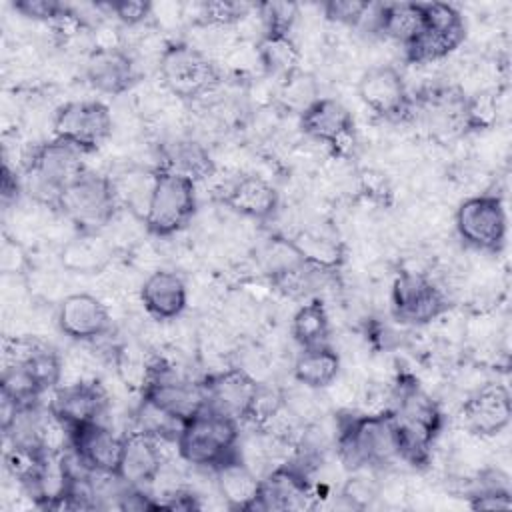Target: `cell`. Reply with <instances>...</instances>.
I'll use <instances>...</instances> for the list:
<instances>
[{
  "mask_svg": "<svg viewBox=\"0 0 512 512\" xmlns=\"http://www.w3.org/2000/svg\"><path fill=\"white\" fill-rule=\"evenodd\" d=\"M256 10L264 22V34H290V28L298 16V6L290 2H266L258 4Z\"/></svg>",
  "mask_w": 512,
  "mask_h": 512,
  "instance_id": "38",
  "label": "cell"
},
{
  "mask_svg": "<svg viewBox=\"0 0 512 512\" xmlns=\"http://www.w3.org/2000/svg\"><path fill=\"white\" fill-rule=\"evenodd\" d=\"M214 474H216L218 492L230 508L252 510L258 496L260 478H256V474L242 460V456L216 468Z\"/></svg>",
  "mask_w": 512,
  "mask_h": 512,
  "instance_id": "29",
  "label": "cell"
},
{
  "mask_svg": "<svg viewBox=\"0 0 512 512\" xmlns=\"http://www.w3.org/2000/svg\"><path fill=\"white\" fill-rule=\"evenodd\" d=\"M370 8V2H358V0H332L324 4V14L328 20L346 24V26H360L364 22V16Z\"/></svg>",
  "mask_w": 512,
  "mask_h": 512,
  "instance_id": "41",
  "label": "cell"
},
{
  "mask_svg": "<svg viewBox=\"0 0 512 512\" xmlns=\"http://www.w3.org/2000/svg\"><path fill=\"white\" fill-rule=\"evenodd\" d=\"M106 8L126 26H138L152 14V4L142 2V0L110 2V4H106Z\"/></svg>",
  "mask_w": 512,
  "mask_h": 512,
  "instance_id": "43",
  "label": "cell"
},
{
  "mask_svg": "<svg viewBox=\"0 0 512 512\" xmlns=\"http://www.w3.org/2000/svg\"><path fill=\"white\" fill-rule=\"evenodd\" d=\"M20 194V180L16 176V172H12V168L4 162L2 168V202L8 204L10 200H16Z\"/></svg>",
  "mask_w": 512,
  "mask_h": 512,
  "instance_id": "44",
  "label": "cell"
},
{
  "mask_svg": "<svg viewBox=\"0 0 512 512\" xmlns=\"http://www.w3.org/2000/svg\"><path fill=\"white\" fill-rule=\"evenodd\" d=\"M18 362L26 368V372L30 374L32 382L40 392L56 388L62 378L64 368L58 352L38 340H32L28 352Z\"/></svg>",
  "mask_w": 512,
  "mask_h": 512,
  "instance_id": "35",
  "label": "cell"
},
{
  "mask_svg": "<svg viewBox=\"0 0 512 512\" xmlns=\"http://www.w3.org/2000/svg\"><path fill=\"white\" fill-rule=\"evenodd\" d=\"M140 302L154 320H174L188 302L186 282L172 270H154L140 286Z\"/></svg>",
  "mask_w": 512,
  "mask_h": 512,
  "instance_id": "25",
  "label": "cell"
},
{
  "mask_svg": "<svg viewBox=\"0 0 512 512\" xmlns=\"http://www.w3.org/2000/svg\"><path fill=\"white\" fill-rule=\"evenodd\" d=\"M222 202L240 216L268 220L278 210V192L262 176L246 174L238 176L224 188Z\"/></svg>",
  "mask_w": 512,
  "mask_h": 512,
  "instance_id": "24",
  "label": "cell"
},
{
  "mask_svg": "<svg viewBox=\"0 0 512 512\" xmlns=\"http://www.w3.org/2000/svg\"><path fill=\"white\" fill-rule=\"evenodd\" d=\"M158 442L160 438H154L140 430H134L128 436H124L122 456L116 472L122 484L144 488L158 480L164 464Z\"/></svg>",
  "mask_w": 512,
  "mask_h": 512,
  "instance_id": "23",
  "label": "cell"
},
{
  "mask_svg": "<svg viewBox=\"0 0 512 512\" xmlns=\"http://www.w3.org/2000/svg\"><path fill=\"white\" fill-rule=\"evenodd\" d=\"M470 506L474 510H508L512 506L508 484L504 480L482 484L470 496Z\"/></svg>",
  "mask_w": 512,
  "mask_h": 512,
  "instance_id": "39",
  "label": "cell"
},
{
  "mask_svg": "<svg viewBox=\"0 0 512 512\" xmlns=\"http://www.w3.org/2000/svg\"><path fill=\"white\" fill-rule=\"evenodd\" d=\"M330 268L306 262L302 258L270 272L272 284L288 298L300 300V298H308L312 296L320 286L326 284L328 276H330ZM316 298V296H312Z\"/></svg>",
  "mask_w": 512,
  "mask_h": 512,
  "instance_id": "31",
  "label": "cell"
},
{
  "mask_svg": "<svg viewBox=\"0 0 512 512\" xmlns=\"http://www.w3.org/2000/svg\"><path fill=\"white\" fill-rule=\"evenodd\" d=\"M360 100L380 118L400 122L412 114V96L402 74L390 64L364 70L358 80Z\"/></svg>",
  "mask_w": 512,
  "mask_h": 512,
  "instance_id": "13",
  "label": "cell"
},
{
  "mask_svg": "<svg viewBox=\"0 0 512 512\" xmlns=\"http://www.w3.org/2000/svg\"><path fill=\"white\" fill-rule=\"evenodd\" d=\"M456 230L464 244L482 252H500L506 242V210L498 196L466 198L456 210Z\"/></svg>",
  "mask_w": 512,
  "mask_h": 512,
  "instance_id": "10",
  "label": "cell"
},
{
  "mask_svg": "<svg viewBox=\"0 0 512 512\" xmlns=\"http://www.w3.org/2000/svg\"><path fill=\"white\" fill-rule=\"evenodd\" d=\"M300 128L304 134L330 146L334 152H346L354 136L352 114L336 98L318 96L300 112Z\"/></svg>",
  "mask_w": 512,
  "mask_h": 512,
  "instance_id": "18",
  "label": "cell"
},
{
  "mask_svg": "<svg viewBox=\"0 0 512 512\" xmlns=\"http://www.w3.org/2000/svg\"><path fill=\"white\" fill-rule=\"evenodd\" d=\"M82 152L54 138L32 148L26 160V186L40 204L58 208L62 192L86 170Z\"/></svg>",
  "mask_w": 512,
  "mask_h": 512,
  "instance_id": "4",
  "label": "cell"
},
{
  "mask_svg": "<svg viewBox=\"0 0 512 512\" xmlns=\"http://www.w3.org/2000/svg\"><path fill=\"white\" fill-rule=\"evenodd\" d=\"M14 10L26 18L54 24L66 14L68 6L56 0H20V2H14Z\"/></svg>",
  "mask_w": 512,
  "mask_h": 512,
  "instance_id": "42",
  "label": "cell"
},
{
  "mask_svg": "<svg viewBox=\"0 0 512 512\" xmlns=\"http://www.w3.org/2000/svg\"><path fill=\"white\" fill-rule=\"evenodd\" d=\"M196 212V182L156 168L152 194L144 212V226L154 236L180 232Z\"/></svg>",
  "mask_w": 512,
  "mask_h": 512,
  "instance_id": "6",
  "label": "cell"
},
{
  "mask_svg": "<svg viewBox=\"0 0 512 512\" xmlns=\"http://www.w3.org/2000/svg\"><path fill=\"white\" fill-rule=\"evenodd\" d=\"M282 96L288 102V106L298 108V112L308 108L318 98L316 92H314L312 78L302 74V72H298V70L294 74H290L288 78H284Z\"/></svg>",
  "mask_w": 512,
  "mask_h": 512,
  "instance_id": "40",
  "label": "cell"
},
{
  "mask_svg": "<svg viewBox=\"0 0 512 512\" xmlns=\"http://www.w3.org/2000/svg\"><path fill=\"white\" fill-rule=\"evenodd\" d=\"M108 404L104 388L94 380H78L56 388L50 412L70 432L90 422H98Z\"/></svg>",
  "mask_w": 512,
  "mask_h": 512,
  "instance_id": "19",
  "label": "cell"
},
{
  "mask_svg": "<svg viewBox=\"0 0 512 512\" xmlns=\"http://www.w3.org/2000/svg\"><path fill=\"white\" fill-rule=\"evenodd\" d=\"M290 332H292V338L298 342L300 348H312V346L328 344L330 320H328L326 306L322 304L320 298L306 300L294 312Z\"/></svg>",
  "mask_w": 512,
  "mask_h": 512,
  "instance_id": "33",
  "label": "cell"
},
{
  "mask_svg": "<svg viewBox=\"0 0 512 512\" xmlns=\"http://www.w3.org/2000/svg\"><path fill=\"white\" fill-rule=\"evenodd\" d=\"M336 452L350 470L384 468L400 460L398 434L390 412L342 418L336 430Z\"/></svg>",
  "mask_w": 512,
  "mask_h": 512,
  "instance_id": "2",
  "label": "cell"
},
{
  "mask_svg": "<svg viewBox=\"0 0 512 512\" xmlns=\"http://www.w3.org/2000/svg\"><path fill=\"white\" fill-rule=\"evenodd\" d=\"M256 56L262 68L272 76L288 78L298 70L300 52L290 34H262L256 46Z\"/></svg>",
  "mask_w": 512,
  "mask_h": 512,
  "instance_id": "34",
  "label": "cell"
},
{
  "mask_svg": "<svg viewBox=\"0 0 512 512\" xmlns=\"http://www.w3.org/2000/svg\"><path fill=\"white\" fill-rule=\"evenodd\" d=\"M206 406L234 418L236 422L250 420L260 384L242 368H228L212 374L202 382Z\"/></svg>",
  "mask_w": 512,
  "mask_h": 512,
  "instance_id": "14",
  "label": "cell"
},
{
  "mask_svg": "<svg viewBox=\"0 0 512 512\" xmlns=\"http://www.w3.org/2000/svg\"><path fill=\"white\" fill-rule=\"evenodd\" d=\"M390 302L394 316L404 324L432 322L448 308L442 288L426 274L414 270H402L394 278Z\"/></svg>",
  "mask_w": 512,
  "mask_h": 512,
  "instance_id": "12",
  "label": "cell"
},
{
  "mask_svg": "<svg viewBox=\"0 0 512 512\" xmlns=\"http://www.w3.org/2000/svg\"><path fill=\"white\" fill-rule=\"evenodd\" d=\"M198 8H200V14H198L200 24L214 26V28L232 26V24L240 22L244 16H248V12H250V6H248V4H242V2H224V0L202 2Z\"/></svg>",
  "mask_w": 512,
  "mask_h": 512,
  "instance_id": "37",
  "label": "cell"
},
{
  "mask_svg": "<svg viewBox=\"0 0 512 512\" xmlns=\"http://www.w3.org/2000/svg\"><path fill=\"white\" fill-rule=\"evenodd\" d=\"M424 16L426 26L422 34L404 48L406 60L412 64H428L448 56L466 36L464 18L450 4L424 2Z\"/></svg>",
  "mask_w": 512,
  "mask_h": 512,
  "instance_id": "11",
  "label": "cell"
},
{
  "mask_svg": "<svg viewBox=\"0 0 512 512\" xmlns=\"http://www.w3.org/2000/svg\"><path fill=\"white\" fill-rule=\"evenodd\" d=\"M340 372V356L328 346L302 348L294 360L292 374L298 384L310 390H320L330 386Z\"/></svg>",
  "mask_w": 512,
  "mask_h": 512,
  "instance_id": "30",
  "label": "cell"
},
{
  "mask_svg": "<svg viewBox=\"0 0 512 512\" xmlns=\"http://www.w3.org/2000/svg\"><path fill=\"white\" fill-rule=\"evenodd\" d=\"M292 244V248L296 250V254L312 264L324 266L334 270L340 260H342V250L340 244L328 238H322L318 234H310V232H302L298 236H294L292 240H288Z\"/></svg>",
  "mask_w": 512,
  "mask_h": 512,
  "instance_id": "36",
  "label": "cell"
},
{
  "mask_svg": "<svg viewBox=\"0 0 512 512\" xmlns=\"http://www.w3.org/2000/svg\"><path fill=\"white\" fill-rule=\"evenodd\" d=\"M124 438L116 436L102 420L84 424L68 432V450L90 472L100 476H116Z\"/></svg>",
  "mask_w": 512,
  "mask_h": 512,
  "instance_id": "16",
  "label": "cell"
},
{
  "mask_svg": "<svg viewBox=\"0 0 512 512\" xmlns=\"http://www.w3.org/2000/svg\"><path fill=\"white\" fill-rule=\"evenodd\" d=\"M468 98L454 88H428L412 98V116H420L428 130L444 136H458L468 130Z\"/></svg>",
  "mask_w": 512,
  "mask_h": 512,
  "instance_id": "20",
  "label": "cell"
},
{
  "mask_svg": "<svg viewBox=\"0 0 512 512\" xmlns=\"http://www.w3.org/2000/svg\"><path fill=\"white\" fill-rule=\"evenodd\" d=\"M312 496L308 472L296 462H286L260 478L252 510H304Z\"/></svg>",
  "mask_w": 512,
  "mask_h": 512,
  "instance_id": "15",
  "label": "cell"
},
{
  "mask_svg": "<svg viewBox=\"0 0 512 512\" xmlns=\"http://www.w3.org/2000/svg\"><path fill=\"white\" fill-rule=\"evenodd\" d=\"M60 332L76 342H94L112 328L110 312L100 298L88 292L68 294L56 312Z\"/></svg>",
  "mask_w": 512,
  "mask_h": 512,
  "instance_id": "17",
  "label": "cell"
},
{
  "mask_svg": "<svg viewBox=\"0 0 512 512\" xmlns=\"http://www.w3.org/2000/svg\"><path fill=\"white\" fill-rule=\"evenodd\" d=\"M238 424L240 422L234 418L204 404L180 424L176 434L180 458L196 468L214 472L226 462L242 456L238 448Z\"/></svg>",
  "mask_w": 512,
  "mask_h": 512,
  "instance_id": "1",
  "label": "cell"
},
{
  "mask_svg": "<svg viewBox=\"0 0 512 512\" xmlns=\"http://www.w3.org/2000/svg\"><path fill=\"white\" fill-rule=\"evenodd\" d=\"M388 412L396 426L400 460L412 466L428 464L432 442L442 426L438 406L416 384H400Z\"/></svg>",
  "mask_w": 512,
  "mask_h": 512,
  "instance_id": "3",
  "label": "cell"
},
{
  "mask_svg": "<svg viewBox=\"0 0 512 512\" xmlns=\"http://www.w3.org/2000/svg\"><path fill=\"white\" fill-rule=\"evenodd\" d=\"M158 168L180 174L192 182L206 180L216 172V164L208 150L192 138H176L162 144Z\"/></svg>",
  "mask_w": 512,
  "mask_h": 512,
  "instance_id": "27",
  "label": "cell"
},
{
  "mask_svg": "<svg viewBox=\"0 0 512 512\" xmlns=\"http://www.w3.org/2000/svg\"><path fill=\"white\" fill-rule=\"evenodd\" d=\"M512 418L510 392L504 384H488L476 390L462 406V426L480 436H498Z\"/></svg>",
  "mask_w": 512,
  "mask_h": 512,
  "instance_id": "21",
  "label": "cell"
},
{
  "mask_svg": "<svg viewBox=\"0 0 512 512\" xmlns=\"http://www.w3.org/2000/svg\"><path fill=\"white\" fill-rule=\"evenodd\" d=\"M164 86L178 98H200L218 84V68L212 58L192 42H172L158 58Z\"/></svg>",
  "mask_w": 512,
  "mask_h": 512,
  "instance_id": "7",
  "label": "cell"
},
{
  "mask_svg": "<svg viewBox=\"0 0 512 512\" xmlns=\"http://www.w3.org/2000/svg\"><path fill=\"white\" fill-rule=\"evenodd\" d=\"M424 2H392L380 4L376 32L402 44L406 48L412 44L424 30Z\"/></svg>",
  "mask_w": 512,
  "mask_h": 512,
  "instance_id": "28",
  "label": "cell"
},
{
  "mask_svg": "<svg viewBox=\"0 0 512 512\" xmlns=\"http://www.w3.org/2000/svg\"><path fill=\"white\" fill-rule=\"evenodd\" d=\"M52 128L54 138L84 154L100 148L108 140L112 134V114L98 100H72L56 110Z\"/></svg>",
  "mask_w": 512,
  "mask_h": 512,
  "instance_id": "9",
  "label": "cell"
},
{
  "mask_svg": "<svg viewBox=\"0 0 512 512\" xmlns=\"http://www.w3.org/2000/svg\"><path fill=\"white\" fill-rule=\"evenodd\" d=\"M84 76L94 90L110 96L128 92L138 80L132 56L120 46H96L86 60Z\"/></svg>",
  "mask_w": 512,
  "mask_h": 512,
  "instance_id": "22",
  "label": "cell"
},
{
  "mask_svg": "<svg viewBox=\"0 0 512 512\" xmlns=\"http://www.w3.org/2000/svg\"><path fill=\"white\" fill-rule=\"evenodd\" d=\"M114 258V246L102 232H76L60 248V264L72 274H98Z\"/></svg>",
  "mask_w": 512,
  "mask_h": 512,
  "instance_id": "26",
  "label": "cell"
},
{
  "mask_svg": "<svg viewBox=\"0 0 512 512\" xmlns=\"http://www.w3.org/2000/svg\"><path fill=\"white\" fill-rule=\"evenodd\" d=\"M142 400L150 402L180 424L206 404L202 384L190 380L162 360L146 366L142 380Z\"/></svg>",
  "mask_w": 512,
  "mask_h": 512,
  "instance_id": "8",
  "label": "cell"
},
{
  "mask_svg": "<svg viewBox=\"0 0 512 512\" xmlns=\"http://www.w3.org/2000/svg\"><path fill=\"white\" fill-rule=\"evenodd\" d=\"M154 178H156V170H140V168H126L116 176H110L118 206H126L132 214H136L142 220L152 194Z\"/></svg>",
  "mask_w": 512,
  "mask_h": 512,
  "instance_id": "32",
  "label": "cell"
},
{
  "mask_svg": "<svg viewBox=\"0 0 512 512\" xmlns=\"http://www.w3.org/2000/svg\"><path fill=\"white\" fill-rule=\"evenodd\" d=\"M118 200L110 176L84 170L60 196L58 208L76 232H102L116 216Z\"/></svg>",
  "mask_w": 512,
  "mask_h": 512,
  "instance_id": "5",
  "label": "cell"
}]
</instances>
